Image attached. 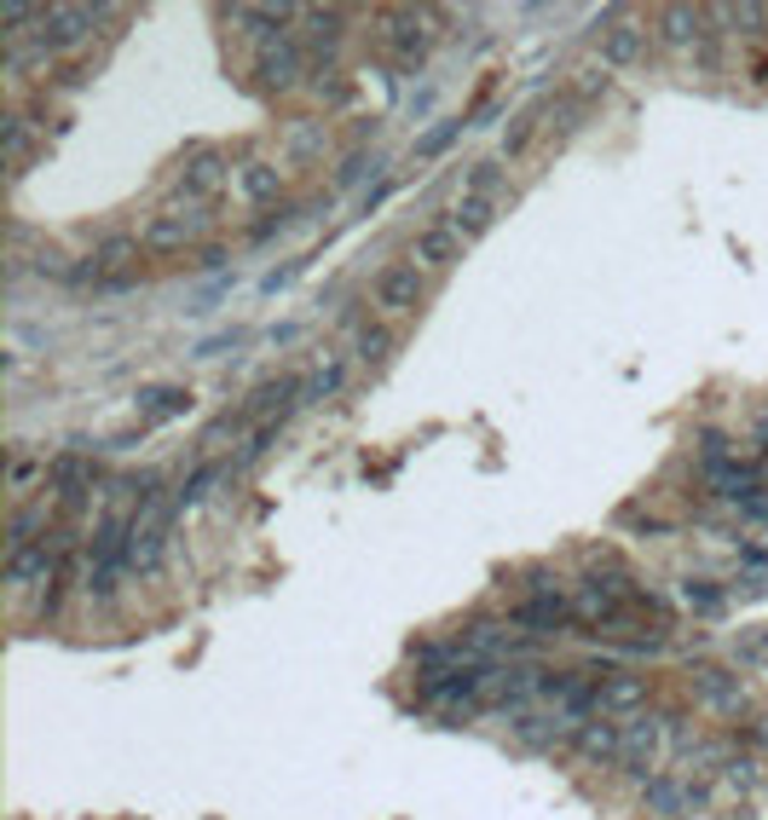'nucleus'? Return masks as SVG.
<instances>
[{
	"instance_id": "1",
	"label": "nucleus",
	"mask_w": 768,
	"mask_h": 820,
	"mask_svg": "<svg viewBox=\"0 0 768 820\" xmlns=\"http://www.w3.org/2000/svg\"><path fill=\"white\" fill-rule=\"evenodd\" d=\"M428 301V272L417 261H399L388 272H376V284H370V306L381 318H404V313H417V306Z\"/></svg>"
},
{
	"instance_id": "2",
	"label": "nucleus",
	"mask_w": 768,
	"mask_h": 820,
	"mask_svg": "<svg viewBox=\"0 0 768 820\" xmlns=\"http://www.w3.org/2000/svg\"><path fill=\"white\" fill-rule=\"evenodd\" d=\"M202 232H209V209L186 202V209H162L157 220H150L145 232H139V249H150V254H173V249L197 243Z\"/></svg>"
},
{
	"instance_id": "3",
	"label": "nucleus",
	"mask_w": 768,
	"mask_h": 820,
	"mask_svg": "<svg viewBox=\"0 0 768 820\" xmlns=\"http://www.w3.org/2000/svg\"><path fill=\"white\" fill-rule=\"evenodd\" d=\"M463 249H469V238L456 232L451 220H440V225H428V232H417V243H411V261L433 277V272H451L456 261H463Z\"/></svg>"
},
{
	"instance_id": "4",
	"label": "nucleus",
	"mask_w": 768,
	"mask_h": 820,
	"mask_svg": "<svg viewBox=\"0 0 768 820\" xmlns=\"http://www.w3.org/2000/svg\"><path fill=\"white\" fill-rule=\"evenodd\" d=\"M220 179H225V150H214V145L186 150V168H179V191H186L191 202H197V197H209V191H220Z\"/></svg>"
},
{
	"instance_id": "5",
	"label": "nucleus",
	"mask_w": 768,
	"mask_h": 820,
	"mask_svg": "<svg viewBox=\"0 0 768 820\" xmlns=\"http://www.w3.org/2000/svg\"><path fill=\"white\" fill-rule=\"evenodd\" d=\"M254 75H261V87H295L301 82V46L290 41V35H277V41H266L261 46V59H254Z\"/></svg>"
},
{
	"instance_id": "6",
	"label": "nucleus",
	"mask_w": 768,
	"mask_h": 820,
	"mask_svg": "<svg viewBox=\"0 0 768 820\" xmlns=\"http://www.w3.org/2000/svg\"><path fill=\"white\" fill-rule=\"evenodd\" d=\"M232 191H238L243 209H266V202L284 197V168L254 157V162H243V168H238V186H232Z\"/></svg>"
},
{
	"instance_id": "7",
	"label": "nucleus",
	"mask_w": 768,
	"mask_h": 820,
	"mask_svg": "<svg viewBox=\"0 0 768 820\" xmlns=\"http://www.w3.org/2000/svg\"><path fill=\"white\" fill-rule=\"evenodd\" d=\"M642 700H648V682L630 676V671H607L596 682V716H630Z\"/></svg>"
},
{
	"instance_id": "8",
	"label": "nucleus",
	"mask_w": 768,
	"mask_h": 820,
	"mask_svg": "<svg viewBox=\"0 0 768 820\" xmlns=\"http://www.w3.org/2000/svg\"><path fill=\"white\" fill-rule=\"evenodd\" d=\"M572 619H578V601L555 596V589H544V596H532V601L515 607V624L520 630H567Z\"/></svg>"
},
{
	"instance_id": "9",
	"label": "nucleus",
	"mask_w": 768,
	"mask_h": 820,
	"mask_svg": "<svg viewBox=\"0 0 768 820\" xmlns=\"http://www.w3.org/2000/svg\"><path fill=\"white\" fill-rule=\"evenodd\" d=\"M572 746L596 763H624V723H612V716H596V723H578L572 728Z\"/></svg>"
},
{
	"instance_id": "10",
	"label": "nucleus",
	"mask_w": 768,
	"mask_h": 820,
	"mask_svg": "<svg viewBox=\"0 0 768 820\" xmlns=\"http://www.w3.org/2000/svg\"><path fill=\"white\" fill-rule=\"evenodd\" d=\"M659 746H664L659 716H635V723H624V768L630 775H648V768L659 763Z\"/></svg>"
},
{
	"instance_id": "11",
	"label": "nucleus",
	"mask_w": 768,
	"mask_h": 820,
	"mask_svg": "<svg viewBox=\"0 0 768 820\" xmlns=\"http://www.w3.org/2000/svg\"><path fill=\"white\" fill-rule=\"evenodd\" d=\"M93 18H98L93 7H53V12H41L35 41H41V46H53V53H59V46H75V41L87 35V23H93Z\"/></svg>"
},
{
	"instance_id": "12",
	"label": "nucleus",
	"mask_w": 768,
	"mask_h": 820,
	"mask_svg": "<svg viewBox=\"0 0 768 820\" xmlns=\"http://www.w3.org/2000/svg\"><path fill=\"white\" fill-rule=\"evenodd\" d=\"M694 700L716 716H734L739 705H746V687H739V676L728 671H694Z\"/></svg>"
},
{
	"instance_id": "13",
	"label": "nucleus",
	"mask_w": 768,
	"mask_h": 820,
	"mask_svg": "<svg viewBox=\"0 0 768 820\" xmlns=\"http://www.w3.org/2000/svg\"><path fill=\"white\" fill-rule=\"evenodd\" d=\"M642 41H648V30H635V23H612V30H601L596 35V53H601V70H624V64H635L642 59Z\"/></svg>"
},
{
	"instance_id": "14",
	"label": "nucleus",
	"mask_w": 768,
	"mask_h": 820,
	"mask_svg": "<svg viewBox=\"0 0 768 820\" xmlns=\"http://www.w3.org/2000/svg\"><path fill=\"white\" fill-rule=\"evenodd\" d=\"M393 23H399V30H388V46H393L399 59H422V46L433 41L428 12H393Z\"/></svg>"
},
{
	"instance_id": "15",
	"label": "nucleus",
	"mask_w": 768,
	"mask_h": 820,
	"mask_svg": "<svg viewBox=\"0 0 768 820\" xmlns=\"http://www.w3.org/2000/svg\"><path fill=\"white\" fill-rule=\"evenodd\" d=\"M503 202H485V197H456V209H451V225L463 238H480V232H492V220H497Z\"/></svg>"
},
{
	"instance_id": "16",
	"label": "nucleus",
	"mask_w": 768,
	"mask_h": 820,
	"mask_svg": "<svg viewBox=\"0 0 768 820\" xmlns=\"http://www.w3.org/2000/svg\"><path fill=\"white\" fill-rule=\"evenodd\" d=\"M463 197L503 202V162H474V168L463 174Z\"/></svg>"
},
{
	"instance_id": "17",
	"label": "nucleus",
	"mask_w": 768,
	"mask_h": 820,
	"mask_svg": "<svg viewBox=\"0 0 768 820\" xmlns=\"http://www.w3.org/2000/svg\"><path fill=\"white\" fill-rule=\"evenodd\" d=\"M659 23H664V41H687V35H699V23H705V12L699 7H664L659 12Z\"/></svg>"
},
{
	"instance_id": "18",
	"label": "nucleus",
	"mask_w": 768,
	"mask_h": 820,
	"mask_svg": "<svg viewBox=\"0 0 768 820\" xmlns=\"http://www.w3.org/2000/svg\"><path fill=\"white\" fill-rule=\"evenodd\" d=\"M341 358H329V365H318L313 376H306V399H336L341 393Z\"/></svg>"
},
{
	"instance_id": "19",
	"label": "nucleus",
	"mask_w": 768,
	"mask_h": 820,
	"mask_svg": "<svg viewBox=\"0 0 768 820\" xmlns=\"http://www.w3.org/2000/svg\"><path fill=\"white\" fill-rule=\"evenodd\" d=\"M544 111H549V105H532V111H526L515 127H508V139H503V157H520V150L532 145V134H537V122H544Z\"/></svg>"
},
{
	"instance_id": "20",
	"label": "nucleus",
	"mask_w": 768,
	"mask_h": 820,
	"mask_svg": "<svg viewBox=\"0 0 768 820\" xmlns=\"http://www.w3.org/2000/svg\"><path fill=\"white\" fill-rule=\"evenodd\" d=\"M648 803H653L659 814H682V803H687V798H682V791H676L671 780H648Z\"/></svg>"
},
{
	"instance_id": "21",
	"label": "nucleus",
	"mask_w": 768,
	"mask_h": 820,
	"mask_svg": "<svg viewBox=\"0 0 768 820\" xmlns=\"http://www.w3.org/2000/svg\"><path fill=\"white\" fill-rule=\"evenodd\" d=\"M388 347H393V336L388 329H365V336H358V358H365V365H381V358H388Z\"/></svg>"
},
{
	"instance_id": "22",
	"label": "nucleus",
	"mask_w": 768,
	"mask_h": 820,
	"mask_svg": "<svg viewBox=\"0 0 768 820\" xmlns=\"http://www.w3.org/2000/svg\"><path fill=\"white\" fill-rule=\"evenodd\" d=\"M682 601L699 607V612H711V607H723V589H711L705 578H687V584H682Z\"/></svg>"
},
{
	"instance_id": "23",
	"label": "nucleus",
	"mask_w": 768,
	"mask_h": 820,
	"mask_svg": "<svg viewBox=\"0 0 768 820\" xmlns=\"http://www.w3.org/2000/svg\"><path fill=\"white\" fill-rule=\"evenodd\" d=\"M0 139H7V157L23 162V145H30V139H23V116H7V122H0Z\"/></svg>"
},
{
	"instance_id": "24",
	"label": "nucleus",
	"mask_w": 768,
	"mask_h": 820,
	"mask_svg": "<svg viewBox=\"0 0 768 820\" xmlns=\"http://www.w3.org/2000/svg\"><path fill=\"white\" fill-rule=\"evenodd\" d=\"M716 18H723V23H746V30H751V23H762L768 12H762V7H723Z\"/></svg>"
},
{
	"instance_id": "25",
	"label": "nucleus",
	"mask_w": 768,
	"mask_h": 820,
	"mask_svg": "<svg viewBox=\"0 0 768 820\" xmlns=\"http://www.w3.org/2000/svg\"><path fill=\"white\" fill-rule=\"evenodd\" d=\"M290 145L301 150V157H306V150H318V127H295V134H290Z\"/></svg>"
},
{
	"instance_id": "26",
	"label": "nucleus",
	"mask_w": 768,
	"mask_h": 820,
	"mask_svg": "<svg viewBox=\"0 0 768 820\" xmlns=\"http://www.w3.org/2000/svg\"><path fill=\"white\" fill-rule=\"evenodd\" d=\"M757 82H768V59H762V64H757Z\"/></svg>"
}]
</instances>
